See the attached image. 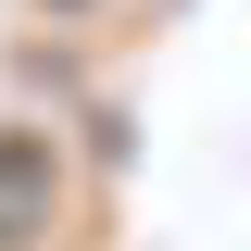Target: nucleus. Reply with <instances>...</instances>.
Returning a JSON list of instances; mask_svg holds the SVG:
<instances>
[{
	"instance_id": "nucleus-1",
	"label": "nucleus",
	"mask_w": 251,
	"mask_h": 251,
	"mask_svg": "<svg viewBox=\"0 0 251 251\" xmlns=\"http://www.w3.org/2000/svg\"><path fill=\"white\" fill-rule=\"evenodd\" d=\"M50 201H63V163H50V138H38V126H0V251L50 239Z\"/></svg>"
}]
</instances>
